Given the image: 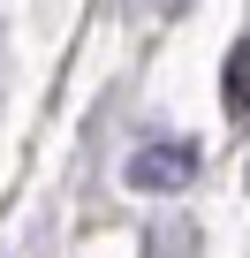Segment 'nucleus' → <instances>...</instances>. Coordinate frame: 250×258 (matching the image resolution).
Listing matches in <instances>:
<instances>
[{"mask_svg": "<svg viewBox=\"0 0 250 258\" xmlns=\"http://www.w3.org/2000/svg\"><path fill=\"white\" fill-rule=\"evenodd\" d=\"M227 114L250 121V31H242V46L227 53Z\"/></svg>", "mask_w": 250, "mask_h": 258, "instance_id": "nucleus-2", "label": "nucleus"}, {"mask_svg": "<svg viewBox=\"0 0 250 258\" xmlns=\"http://www.w3.org/2000/svg\"><path fill=\"white\" fill-rule=\"evenodd\" d=\"M197 175V152L190 145H144L129 160V190H182Z\"/></svg>", "mask_w": 250, "mask_h": 258, "instance_id": "nucleus-1", "label": "nucleus"}]
</instances>
